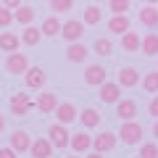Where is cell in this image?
Masks as SVG:
<instances>
[{"label":"cell","instance_id":"4316f807","mask_svg":"<svg viewBox=\"0 0 158 158\" xmlns=\"http://www.w3.org/2000/svg\"><path fill=\"white\" fill-rule=\"evenodd\" d=\"M82 21H85L87 27H98V24L103 21V11H100V6H87L85 13H82Z\"/></svg>","mask_w":158,"mask_h":158},{"label":"cell","instance_id":"836d02e7","mask_svg":"<svg viewBox=\"0 0 158 158\" xmlns=\"http://www.w3.org/2000/svg\"><path fill=\"white\" fill-rule=\"evenodd\" d=\"M148 113H150V116H153V118H158V95H156V98H153V100H150V103H148Z\"/></svg>","mask_w":158,"mask_h":158},{"label":"cell","instance_id":"8fae6325","mask_svg":"<svg viewBox=\"0 0 158 158\" xmlns=\"http://www.w3.org/2000/svg\"><path fill=\"white\" fill-rule=\"evenodd\" d=\"M8 145H11L16 153H29V148H32V137H29V132H24V129H13L11 137H8Z\"/></svg>","mask_w":158,"mask_h":158},{"label":"cell","instance_id":"603a6c76","mask_svg":"<svg viewBox=\"0 0 158 158\" xmlns=\"http://www.w3.org/2000/svg\"><path fill=\"white\" fill-rule=\"evenodd\" d=\"M40 29H42V34H45V37H58V34H61V29H63V21L53 13V16H48L45 21L40 24Z\"/></svg>","mask_w":158,"mask_h":158},{"label":"cell","instance_id":"44dd1931","mask_svg":"<svg viewBox=\"0 0 158 158\" xmlns=\"http://www.w3.org/2000/svg\"><path fill=\"white\" fill-rule=\"evenodd\" d=\"M87 56H90V50H87L82 42H69V48H66V58H69L71 63H85Z\"/></svg>","mask_w":158,"mask_h":158},{"label":"cell","instance_id":"7a4b0ae2","mask_svg":"<svg viewBox=\"0 0 158 158\" xmlns=\"http://www.w3.org/2000/svg\"><path fill=\"white\" fill-rule=\"evenodd\" d=\"M48 137H50V142L56 145V150H66L69 142H71V132H69L66 124H61V121H56V124L48 127Z\"/></svg>","mask_w":158,"mask_h":158},{"label":"cell","instance_id":"9c48e42d","mask_svg":"<svg viewBox=\"0 0 158 158\" xmlns=\"http://www.w3.org/2000/svg\"><path fill=\"white\" fill-rule=\"evenodd\" d=\"M34 108H37L40 113H56V108H58V95H56V92H50V90L40 92L37 100H34Z\"/></svg>","mask_w":158,"mask_h":158},{"label":"cell","instance_id":"2e32d148","mask_svg":"<svg viewBox=\"0 0 158 158\" xmlns=\"http://www.w3.org/2000/svg\"><path fill=\"white\" fill-rule=\"evenodd\" d=\"M116 82L121 87H137L140 85V71H137L135 66H124V69H118V77H116Z\"/></svg>","mask_w":158,"mask_h":158},{"label":"cell","instance_id":"1f68e13d","mask_svg":"<svg viewBox=\"0 0 158 158\" xmlns=\"http://www.w3.org/2000/svg\"><path fill=\"white\" fill-rule=\"evenodd\" d=\"M140 158H158V142H140Z\"/></svg>","mask_w":158,"mask_h":158},{"label":"cell","instance_id":"4fadbf2b","mask_svg":"<svg viewBox=\"0 0 158 158\" xmlns=\"http://www.w3.org/2000/svg\"><path fill=\"white\" fill-rule=\"evenodd\" d=\"M56 116H58V121L61 124H74V121H79V111H77V106L74 103H58V108H56Z\"/></svg>","mask_w":158,"mask_h":158},{"label":"cell","instance_id":"e0dca14e","mask_svg":"<svg viewBox=\"0 0 158 158\" xmlns=\"http://www.w3.org/2000/svg\"><path fill=\"white\" fill-rule=\"evenodd\" d=\"M21 45H24L21 34H16V32H0V50H3V53H16Z\"/></svg>","mask_w":158,"mask_h":158},{"label":"cell","instance_id":"7402d4cb","mask_svg":"<svg viewBox=\"0 0 158 158\" xmlns=\"http://www.w3.org/2000/svg\"><path fill=\"white\" fill-rule=\"evenodd\" d=\"M42 37H45V34H42V29L32 27V24H27V27H24V32H21V42H24L27 48H37Z\"/></svg>","mask_w":158,"mask_h":158},{"label":"cell","instance_id":"8992f818","mask_svg":"<svg viewBox=\"0 0 158 158\" xmlns=\"http://www.w3.org/2000/svg\"><path fill=\"white\" fill-rule=\"evenodd\" d=\"M53 153H56V145L50 142V137L32 140V148H29V156L32 158H53Z\"/></svg>","mask_w":158,"mask_h":158},{"label":"cell","instance_id":"5bb4252c","mask_svg":"<svg viewBox=\"0 0 158 158\" xmlns=\"http://www.w3.org/2000/svg\"><path fill=\"white\" fill-rule=\"evenodd\" d=\"M69 148H71L74 153H87V150H92V137H90V132H85V129H82V132H74Z\"/></svg>","mask_w":158,"mask_h":158},{"label":"cell","instance_id":"f546056e","mask_svg":"<svg viewBox=\"0 0 158 158\" xmlns=\"http://www.w3.org/2000/svg\"><path fill=\"white\" fill-rule=\"evenodd\" d=\"M132 8V0H108V11L111 13H127Z\"/></svg>","mask_w":158,"mask_h":158},{"label":"cell","instance_id":"d590c367","mask_svg":"<svg viewBox=\"0 0 158 158\" xmlns=\"http://www.w3.org/2000/svg\"><path fill=\"white\" fill-rule=\"evenodd\" d=\"M0 3H3L6 8H11V11H16V8L21 6V0H0Z\"/></svg>","mask_w":158,"mask_h":158},{"label":"cell","instance_id":"3957f363","mask_svg":"<svg viewBox=\"0 0 158 158\" xmlns=\"http://www.w3.org/2000/svg\"><path fill=\"white\" fill-rule=\"evenodd\" d=\"M8 108H11L13 116H27V113L34 108V100L27 95V92H13L11 100H8Z\"/></svg>","mask_w":158,"mask_h":158},{"label":"cell","instance_id":"d6986e66","mask_svg":"<svg viewBox=\"0 0 158 158\" xmlns=\"http://www.w3.org/2000/svg\"><path fill=\"white\" fill-rule=\"evenodd\" d=\"M100 113H98V108H82L79 111V124L85 127V129H95V127H100Z\"/></svg>","mask_w":158,"mask_h":158},{"label":"cell","instance_id":"9a60e30c","mask_svg":"<svg viewBox=\"0 0 158 158\" xmlns=\"http://www.w3.org/2000/svg\"><path fill=\"white\" fill-rule=\"evenodd\" d=\"M24 82H27L29 90H42L45 87V71L40 66H29L27 74H24Z\"/></svg>","mask_w":158,"mask_h":158},{"label":"cell","instance_id":"60d3db41","mask_svg":"<svg viewBox=\"0 0 158 158\" xmlns=\"http://www.w3.org/2000/svg\"><path fill=\"white\" fill-rule=\"evenodd\" d=\"M145 3H150V6H156V3H158V0H145Z\"/></svg>","mask_w":158,"mask_h":158},{"label":"cell","instance_id":"d6a6232c","mask_svg":"<svg viewBox=\"0 0 158 158\" xmlns=\"http://www.w3.org/2000/svg\"><path fill=\"white\" fill-rule=\"evenodd\" d=\"M74 8V0H50V11L56 13H69Z\"/></svg>","mask_w":158,"mask_h":158},{"label":"cell","instance_id":"f35d334b","mask_svg":"<svg viewBox=\"0 0 158 158\" xmlns=\"http://www.w3.org/2000/svg\"><path fill=\"white\" fill-rule=\"evenodd\" d=\"M153 137H158V118H156V124H153Z\"/></svg>","mask_w":158,"mask_h":158},{"label":"cell","instance_id":"8d00e7d4","mask_svg":"<svg viewBox=\"0 0 158 158\" xmlns=\"http://www.w3.org/2000/svg\"><path fill=\"white\" fill-rule=\"evenodd\" d=\"M103 156H106V153H100V150H92V153H87L85 158H103Z\"/></svg>","mask_w":158,"mask_h":158},{"label":"cell","instance_id":"74e56055","mask_svg":"<svg viewBox=\"0 0 158 158\" xmlns=\"http://www.w3.org/2000/svg\"><path fill=\"white\" fill-rule=\"evenodd\" d=\"M6 129V116H3V113H0V132Z\"/></svg>","mask_w":158,"mask_h":158},{"label":"cell","instance_id":"b9f144b4","mask_svg":"<svg viewBox=\"0 0 158 158\" xmlns=\"http://www.w3.org/2000/svg\"><path fill=\"white\" fill-rule=\"evenodd\" d=\"M98 3H108V0H98Z\"/></svg>","mask_w":158,"mask_h":158},{"label":"cell","instance_id":"6da1fadb","mask_svg":"<svg viewBox=\"0 0 158 158\" xmlns=\"http://www.w3.org/2000/svg\"><path fill=\"white\" fill-rule=\"evenodd\" d=\"M118 140L124 142V145H140L142 142V124H137L135 118H132V121H121Z\"/></svg>","mask_w":158,"mask_h":158},{"label":"cell","instance_id":"ac0fdd59","mask_svg":"<svg viewBox=\"0 0 158 158\" xmlns=\"http://www.w3.org/2000/svg\"><path fill=\"white\" fill-rule=\"evenodd\" d=\"M129 27H132V21H129L127 13H113V16L108 19V32L118 34V37H121L124 32H129Z\"/></svg>","mask_w":158,"mask_h":158},{"label":"cell","instance_id":"ffe728a7","mask_svg":"<svg viewBox=\"0 0 158 158\" xmlns=\"http://www.w3.org/2000/svg\"><path fill=\"white\" fill-rule=\"evenodd\" d=\"M140 24L145 29H158V8L150 6V3H145L140 11Z\"/></svg>","mask_w":158,"mask_h":158},{"label":"cell","instance_id":"e575fe53","mask_svg":"<svg viewBox=\"0 0 158 158\" xmlns=\"http://www.w3.org/2000/svg\"><path fill=\"white\" fill-rule=\"evenodd\" d=\"M0 158H19V153L8 145V148H0Z\"/></svg>","mask_w":158,"mask_h":158},{"label":"cell","instance_id":"f1b7e54d","mask_svg":"<svg viewBox=\"0 0 158 158\" xmlns=\"http://www.w3.org/2000/svg\"><path fill=\"white\" fill-rule=\"evenodd\" d=\"M142 90L150 92V95H156V92H158V69H156V71L142 74Z\"/></svg>","mask_w":158,"mask_h":158},{"label":"cell","instance_id":"d4e9b609","mask_svg":"<svg viewBox=\"0 0 158 158\" xmlns=\"http://www.w3.org/2000/svg\"><path fill=\"white\" fill-rule=\"evenodd\" d=\"M13 16H16V24H21V27H27V24H32L34 21V16H37V11H34L32 6H19L16 11H13Z\"/></svg>","mask_w":158,"mask_h":158},{"label":"cell","instance_id":"ba28073f","mask_svg":"<svg viewBox=\"0 0 158 158\" xmlns=\"http://www.w3.org/2000/svg\"><path fill=\"white\" fill-rule=\"evenodd\" d=\"M106 77H108V71L100 63H90V66L85 69V85H90V87H100L103 82H106Z\"/></svg>","mask_w":158,"mask_h":158},{"label":"cell","instance_id":"30bf717a","mask_svg":"<svg viewBox=\"0 0 158 158\" xmlns=\"http://www.w3.org/2000/svg\"><path fill=\"white\" fill-rule=\"evenodd\" d=\"M118 142L116 132H100L98 137H92V150H100V153H111Z\"/></svg>","mask_w":158,"mask_h":158},{"label":"cell","instance_id":"5b68a950","mask_svg":"<svg viewBox=\"0 0 158 158\" xmlns=\"http://www.w3.org/2000/svg\"><path fill=\"white\" fill-rule=\"evenodd\" d=\"M27 69H29V58H27V53H8V58H6V71L8 74H27Z\"/></svg>","mask_w":158,"mask_h":158},{"label":"cell","instance_id":"83f0119b","mask_svg":"<svg viewBox=\"0 0 158 158\" xmlns=\"http://www.w3.org/2000/svg\"><path fill=\"white\" fill-rule=\"evenodd\" d=\"M142 53L145 56H158V32H148L142 37Z\"/></svg>","mask_w":158,"mask_h":158},{"label":"cell","instance_id":"277c9868","mask_svg":"<svg viewBox=\"0 0 158 158\" xmlns=\"http://www.w3.org/2000/svg\"><path fill=\"white\" fill-rule=\"evenodd\" d=\"M85 21H79V19H69V21H63V29H61V37L66 40V42H79L82 40V34H85Z\"/></svg>","mask_w":158,"mask_h":158},{"label":"cell","instance_id":"ab89813d","mask_svg":"<svg viewBox=\"0 0 158 158\" xmlns=\"http://www.w3.org/2000/svg\"><path fill=\"white\" fill-rule=\"evenodd\" d=\"M66 158H79V153H71V156H66Z\"/></svg>","mask_w":158,"mask_h":158},{"label":"cell","instance_id":"52a82bcc","mask_svg":"<svg viewBox=\"0 0 158 158\" xmlns=\"http://www.w3.org/2000/svg\"><path fill=\"white\" fill-rule=\"evenodd\" d=\"M98 90H100V100L108 103V106H116V103L121 100V85H118V82H108L106 79Z\"/></svg>","mask_w":158,"mask_h":158},{"label":"cell","instance_id":"7c38bea8","mask_svg":"<svg viewBox=\"0 0 158 158\" xmlns=\"http://www.w3.org/2000/svg\"><path fill=\"white\" fill-rule=\"evenodd\" d=\"M137 113H140V108H137V103L132 100V98H121V100L116 103V116H118V121H132Z\"/></svg>","mask_w":158,"mask_h":158},{"label":"cell","instance_id":"cb8c5ba5","mask_svg":"<svg viewBox=\"0 0 158 158\" xmlns=\"http://www.w3.org/2000/svg\"><path fill=\"white\" fill-rule=\"evenodd\" d=\"M121 48H124L127 53L142 50V37H140L137 32H124V34H121Z\"/></svg>","mask_w":158,"mask_h":158},{"label":"cell","instance_id":"4dcf8cb0","mask_svg":"<svg viewBox=\"0 0 158 158\" xmlns=\"http://www.w3.org/2000/svg\"><path fill=\"white\" fill-rule=\"evenodd\" d=\"M16 21V16H13V11L11 8H6L3 3H0V29H8L11 24Z\"/></svg>","mask_w":158,"mask_h":158},{"label":"cell","instance_id":"484cf974","mask_svg":"<svg viewBox=\"0 0 158 158\" xmlns=\"http://www.w3.org/2000/svg\"><path fill=\"white\" fill-rule=\"evenodd\" d=\"M92 53H98L100 58L113 56V42L108 37H95V42H92Z\"/></svg>","mask_w":158,"mask_h":158}]
</instances>
